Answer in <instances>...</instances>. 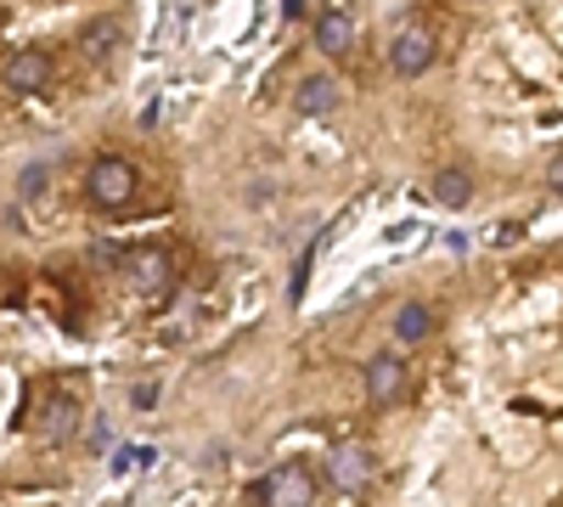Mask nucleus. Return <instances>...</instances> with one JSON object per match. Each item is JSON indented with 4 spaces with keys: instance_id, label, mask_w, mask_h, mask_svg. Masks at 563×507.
I'll list each match as a JSON object with an SVG mask.
<instances>
[{
    "instance_id": "nucleus-1",
    "label": "nucleus",
    "mask_w": 563,
    "mask_h": 507,
    "mask_svg": "<svg viewBox=\"0 0 563 507\" xmlns=\"http://www.w3.org/2000/svg\"><path fill=\"white\" fill-rule=\"evenodd\" d=\"M85 198H90V209H124V203L135 198V164L119 158V153L90 158V169H85Z\"/></svg>"
},
{
    "instance_id": "nucleus-2",
    "label": "nucleus",
    "mask_w": 563,
    "mask_h": 507,
    "mask_svg": "<svg viewBox=\"0 0 563 507\" xmlns=\"http://www.w3.org/2000/svg\"><path fill=\"white\" fill-rule=\"evenodd\" d=\"M434 52H440V45H434V29L422 23L417 12L400 18V29H395V40H389V68H395L400 79H422V74L434 68Z\"/></svg>"
},
{
    "instance_id": "nucleus-3",
    "label": "nucleus",
    "mask_w": 563,
    "mask_h": 507,
    "mask_svg": "<svg viewBox=\"0 0 563 507\" xmlns=\"http://www.w3.org/2000/svg\"><path fill=\"white\" fill-rule=\"evenodd\" d=\"M327 480H333L344 496H361L372 480H378V456H372V445H361V440H339L333 456H327Z\"/></svg>"
},
{
    "instance_id": "nucleus-4",
    "label": "nucleus",
    "mask_w": 563,
    "mask_h": 507,
    "mask_svg": "<svg viewBox=\"0 0 563 507\" xmlns=\"http://www.w3.org/2000/svg\"><path fill=\"white\" fill-rule=\"evenodd\" d=\"M124 283H130V294H141V299H158V294H169V283H175V260H169V249H135L130 260H124Z\"/></svg>"
},
{
    "instance_id": "nucleus-5",
    "label": "nucleus",
    "mask_w": 563,
    "mask_h": 507,
    "mask_svg": "<svg viewBox=\"0 0 563 507\" xmlns=\"http://www.w3.org/2000/svg\"><path fill=\"white\" fill-rule=\"evenodd\" d=\"M260 496H265V507H310L316 502V474L305 463H282V469L265 474Z\"/></svg>"
},
{
    "instance_id": "nucleus-6",
    "label": "nucleus",
    "mask_w": 563,
    "mask_h": 507,
    "mask_svg": "<svg viewBox=\"0 0 563 507\" xmlns=\"http://www.w3.org/2000/svg\"><path fill=\"white\" fill-rule=\"evenodd\" d=\"M361 384H366L372 406H400V395H406V361L400 355H372L361 366Z\"/></svg>"
},
{
    "instance_id": "nucleus-7",
    "label": "nucleus",
    "mask_w": 563,
    "mask_h": 507,
    "mask_svg": "<svg viewBox=\"0 0 563 507\" xmlns=\"http://www.w3.org/2000/svg\"><path fill=\"white\" fill-rule=\"evenodd\" d=\"M316 52H321V57H333V63H344V57L355 52V18L339 12V7H333V12H321V18H316Z\"/></svg>"
},
{
    "instance_id": "nucleus-8",
    "label": "nucleus",
    "mask_w": 563,
    "mask_h": 507,
    "mask_svg": "<svg viewBox=\"0 0 563 507\" xmlns=\"http://www.w3.org/2000/svg\"><path fill=\"white\" fill-rule=\"evenodd\" d=\"M339 102H344V90H339V79H327V74H310V79H299V90H294V113H305V119L339 113Z\"/></svg>"
},
{
    "instance_id": "nucleus-9",
    "label": "nucleus",
    "mask_w": 563,
    "mask_h": 507,
    "mask_svg": "<svg viewBox=\"0 0 563 507\" xmlns=\"http://www.w3.org/2000/svg\"><path fill=\"white\" fill-rule=\"evenodd\" d=\"M7 85L18 90V97H34V90L52 85V57L45 52H18L7 57Z\"/></svg>"
},
{
    "instance_id": "nucleus-10",
    "label": "nucleus",
    "mask_w": 563,
    "mask_h": 507,
    "mask_svg": "<svg viewBox=\"0 0 563 507\" xmlns=\"http://www.w3.org/2000/svg\"><path fill=\"white\" fill-rule=\"evenodd\" d=\"M113 52H119V23L113 18H90L85 34H79V57L90 68H102V63H113Z\"/></svg>"
},
{
    "instance_id": "nucleus-11",
    "label": "nucleus",
    "mask_w": 563,
    "mask_h": 507,
    "mask_svg": "<svg viewBox=\"0 0 563 507\" xmlns=\"http://www.w3.org/2000/svg\"><path fill=\"white\" fill-rule=\"evenodd\" d=\"M429 333H434V310L429 305H400L395 310V344L400 350H417V344H429Z\"/></svg>"
},
{
    "instance_id": "nucleus-12",
    "label": "nucleus",
    "mask_w": 563,
    "mask_h": 507,
    "mask_svg": "<svg viewBox=\"0 0 563 507\" xmlns=\"http://www.w3.org/2000/svg\"><path fill=\"white\" fill-rule=\"evenodd\" d=\"M74 423H79V406H74L68 389H57L52 400H45V411H40V434H45V440H68Z\"/></svg>"
},
{
    "instance_id": "nucleus-13",
    "label": "nucleus",
    "mask_w": 563,
    "mask_h": 507,
    "mask_svg": "<svg viewBox=\"0 0 563 507\" xmlns=\"http://www.w3.org/2000/svg\"><path fill=\"white\" fill-rule=\"evenodd\" d=\"M434 203H445V209H467V203H474V175L456 169V164H445V169L434 175Z\"/></svg>"
},
{
    "instance_id": "nucleus-14",
    "label": "nucleus",
    "mask_w": 563,
    "mask_h": 507,
    "mask_svg": "<svg viewBox=\"0 0 563 507\" xmlns=\"http://www.w3.org/2000/svg\"><path fill=\"white\" fill-rule=\"evenodd\" d=\"M153 451H135V445H124V451H113V474H130V469H141Z\"/></svg>"
},
{
    "instance_id": "nucleus-15",
    "label": "nucleus",
    "mask_w": 563,
    "mask_h": 507,
    "mask_svg": "<svg viewBox=\"0 0 563 507\" xmlns=\"http://www.w3.org/2000/svg\"><path fill=\"white\" fill-rule=\"evenodd\" d=\"M108 440H113V423L108 418H90V451H108Z\"/></svg>"
},
{
    "instance_id": "nucleus-16",
    "label": "nucleus",
    "mask_w": 563,
    "mask_h": 507,
    "mask_svg": "<svg viewBox=\"0 0 563 507\" xmlns=\"http://www.w3.org/2000/svg\"><path fill=\"white\" fill-rule=\"evenodd\" d=\"M130 406L153 411V406H158V384H135V389H130Z\"/></svg>"
},
{
    "instance_id": "nucleus-17",
    "label": "nucleus",
    "mask_w": 563,
    "mask_h": 507,
    "mask_svg": "<svg viewBox=\"0 0 563 507\" xmlns=\"http://www.w3.org/2000/svg\"><path fill=\"white\" fill-rule=\"evenodd\" d=\"M45 192V164H34L29 175H23V198H40Z\"/></svg>"
},
{
    "instance_id": "nucleus-18",
    "label": "nucleus",
    "mask_w": 563,
    "mask_h": 507,
    "mask_svg": "<svg viewBox=\"0 0 563 507\" xmlns=\"http://www.w3.org/2000/svg\"><path fill=\"white\" fill-rule=\"evenodd\" d=\"M124 254H119V243H97V254H90V265H119Z\"/></svg>"
},
{
    "instance_id": "nucleus-19",
    "label": "nucleus",
    "mask_w": 563,
    "mask_h": 507,
    "mask_svg": "<svg viewBox=\"0 0 563 507\" xmlns=\"http://www.w3.org/2000/svg\"><path fill=\"white\" fill-rule=\"evenodd\" d=\"M547 187L563 198V158H552V164H547Z\"/></svg>"
},
{
    "instance_id": "nucleus-20",
    "label": "nucleus",
    "mask_w": 563,
    "mask_h": 507,
    "mask_svg": "<svg viewBox=\"0 0 563 507\" xmlns=\"http://www.w3.org/2000/svg\"><path fill=\"white\" fill-rule=\"evenodd\" d=\"M282 18H288V23H294V18H305V0H282Z\"/></svg>"
}]
</instances>
